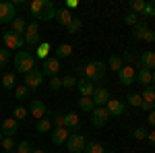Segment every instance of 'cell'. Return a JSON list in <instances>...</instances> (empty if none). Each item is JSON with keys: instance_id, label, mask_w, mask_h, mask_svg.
Here are the masks:
<instances>
[{"instance_id": "obj_1", "label": "cell", "mask_w": 155, "mask_h": 153, "mask_svg": "<svg viewBox=\"0 0 155 153\" xmlns=\"http://www.w3.org/2000/svg\"><path fill=\"white\" fill-rule=\"evenodd\" d=\"M106 62L101 60H91L87 62L85 66H81V72H83V79H87L89 83H99L104 77H106Z\"/></svg>"}, {"instance_id": "obj_2", "label": "cell", "mask_w": 155, "mask_h": 153, "mask_svg": "<svg viewBox=\"0 0 155 153\" xmlns=\"http://www.w3.org/2000/svg\"><path fill=\"white\" fill-rule=\"evenodd\" d=\"M33 64H35V56L27 50H19L17 56H15V66H17V72H23L27 75L29 71H33Z\"/></svg>"}, {"instance_id": "obj_3", "label": "cell", "mask_w": 155, "mask_h": 153, "mask_svg": "<svg viewBox=\"0 0 155 153\" xmlns=\"http://www.w3.org/2000/svg\"><path fill=\"white\" fill-rule=\"evenodd\" d=\"M85 147H87V141H85L83 135H79V132H71V135H68V139H66V149L71 153H83Z\"/></svg>"}, {"instance_id": "obj_4", "label": "cell", "mask_w": 155, "mask_h": 153, "mask_svg": "<svg viewBox=\"0 0 155 153\" xmlns=\"http://www.w3.org/2000/svg\"><path fill=\"white\" fill-rule=\"evenodd\" d=\"M2 42H4L6 50H21L23 44H25L23 35H19V33H15V31H4V33H2Z\"/></svg>"}, {"instance_id": "obj_5", "label": "cell", "mask_w": 155, "mask_h": 153, "mask_svg": "<svg viewBox=\"0 0 155 153\" xmlns=\"http://www.w3.org/2000/svg\"><path fill=\"white\" fill-rule=\"evenodd\" d=\"M25 44H29V46L37 48L39 44H41V39H39V27H37V23L33 21V23L27 25V29H25Z\"/></svg>"}, {"instance_id": "obj_6", "label": "cell", "mask_w": 155, "mask_h": 153, "mask_svg": "<svg viewBox=\"0 0 155 153\" xmlns=\"http://www.w3.org/2000/svg\"><path fill=\"white\" fill-rule=\"evenodd\" d=\"M132 35H134V39H141V42H155V33L147 27L145 23H139L132 27Z\"/></svg>"}, {"instance_id": "obj_7", "label": "cell", "mask_w": 155, "mask_h": 153, "mask_svg": "<svg viewBox=\"0 0 155 153\" xmlns=\"http://www.w3.org/2000/svg\"><path fill=\"white\" fill-rule=\"evenodd\" d=\"M118 81H120V85H126V87L132 85V83L137 81V71L132 66H128V64H124L118 71Z\"/></svg>"}, {"instance_id": "obj_8", "label": "cell", "mask_w": 155, "mask_h": 153, "mask_svg": "<svg viewBox=\"0 0 155 153\" xmlns=\"http://www.w3.org/2000/svg\"><path fill=\"white\" fill-rule=\"evenodd\" d=\"M107 120H110V114H107L106 108H95L91 112V122H93V126H97V128H104L107 124Z\"/></svg>"}, {"instance_id": "obj_9", "label": "cell", "mask_w": 155, "mask_h": 153, "mask_svg": "<svg viewBox=\"0 0 155 153\" xmlns=\"http://www.w3.org/2000/svg\"><path fill=\"white\" fill-rule=\"evenodd\" d=\"M15 21V2H0V23Z\"/></svg>"}, {"instance_id": "obj_10", "label": "cell", "mask_w": 155, "mask_h": 153, "mask_svg": "<svg viewBox=\"0 0 155 153\" xmlns=\"http://www.w3.org/2000/svg\"><path fill=\"white\" fill-rule=\"evenodd\" d=\"M60 71V62L58 58H46L44 60V64H41V75L44 77H56V72Z\"/></svg>"}, {"instance_id": "obj_11", "label": "cell", "mask_w": 155, "mask_h": 153, "mask_svg": "<svg viewBox=\"0 0 155 153\" xmlns=\"http://www.w3.org/2000/svg\"><path fill=\"white\" fill-rule=\"evenodd\" d=\"M91 99H93L95 108H106V104L110 101V91H107L106 87H95V91H93V95H91Z\"/></svg>"}, {"instance_id": "obj_12", "label": "cell", "mask_w": 155, "mask_h": 153, "mask_svg": "<svg viewBox=\"0 0 155 153\" xmlns=\"http://www.w3.org/2000/svg\"><path fill=\"white\" fill-rule=\"evenodd\" d=\"M41 81H44V75H41V71H37V68H33V71H29L25 75V85L29 89H37L41 85Z\"/></svg>"}, {"instance_id": "obj_13", "label": "cell", "mask_w": 155, "mask_h": 153, "mask_svg": "<svg viewBox=\"0 0 155 153\" xmlns=\"http://www.w3.org/2000/svg\"><path fill=\"white\" fill-rule=\"evenodd\" d=\"M106 110H107V114H110V118L112 116H122L124 110H126V106H124L120 99H110L106 104Z\"/></svg>"}, {"instance_id": "obj_14", "label": "cell", "mask_w": 155, "mask_h": 153, "mask_svg": "<svg viewBox=\"0 0 155 153\" xmlns=\"http://www.w3.org/2000/svg\"><path fill=\"white\" fill-rule=\"evenodd\" d=\"M29 114L33 118H37V120L46 118V104H44L41 99H33L31 106H29Z\"/></svg>"}, {"instance_id": "obj_15", "label": "cell", "mask_w": 155, "mask_h": 153, "mask_svg": "<svg viewBox=\"0 0 155 153\" xmlns=\"http://www.w3.org/2000/svg\"><path fill=\"white\" fill-rule=\"evenodd\" d=\"M56 6H54V2H50V0H46V4H44V8H41V12H39V21H50V19H56Z\"/></svg>"}, {"instance_id": "obj_16", "label": "cell", "mask_w": 155, "mask_h": 153, "mask_svg": "<svg viewBox=\"0 0 155 153\" xmlns=\"http://www.w3.org/2000/svg\"><path fill=\"white\" fill-rule=\"evenodd\" d=\"M17 130H19V120H15V118L2 120V128H0V132H4V137H12Z\"/></svg>"}, {"instance_id": "obj_17", "label": "cell", "mask_w": 155, "mask_h": 153, "mask_svg": "<svg viewBox=\"0 0 155 153\" xmlns=\"http://www.w3.org/2000/svg\"><path fill=\"white\" fill-rule=\"evenodd\" d=\"M139 60H141V68L155 71V52H151V50H145Z\"/></svg>"}, {"instance_id": "obj_18", "label": "cell", "mask_w": 155, "mask_h": 153, "mask_svg": "<svg viewBox=\"0 0 155 153\" xmlns=\"http://www.w3.org/2000/svg\"><path fill=\"white\" fill-rule=\"evenodd\" d=\"M77 89H79L81 97H91L93 91H95V85H93V83H89L87 79H81V81H77Z\"/></svg>"}, {"instance_id": "obj_19", "label": "cell", "mask_w": 155, "mask_h": 153, "mask_svg": "<svg viewBox=\"0 0 155 153\" xmlns=\"http://www.w3.org/2000/svg\"><path fill=\"white\" fill-rule=\"evenodd\" d=\"M68 128L66 126H62V128H54L52 130V143L54 145H62V143H66V139H68Z\"/></svg>"}, {"instance_id": "obj_20", "label": "cell", "mask_w": 155, "mask_h": 153, "mask_svg": "<svg viewBox=\"0 0 155 153\" xmlns=\"http://www.w3.org/2000/svg\"><path fill=\"white\" fill-rule=\"evenodd\" d=\"M72 19H74V17H72V12L68 11V8H58V11H56V21H58L62 27H68Z\"/></svg>"}, {"instance_id": "obj_21", "label": "cell", "mask_w": 155, "mask_h": 153, "mask_svg": "<svg viewBox=\"0 0 155 153\" xmlns=\"http://www.w3.org/2000/svg\"><path fill=\"white\" fill-rule=\"evenodd\" d=\"M64 126L68 130H79V114L77 112H68V114H64Z\"/></svg>"}, {"instance_id": "obj_22", "label": "cell", "mask_w": 155, "mask_h": 153, "mask_svg": "<svg viewBox=\"0 0 155 153\" xmlns=\"http://www.w3.org/2000/svg\"><path fill=\"white\" fill-rule=\"evenodd\" d=\"M137 81L141 83V85H145V87H149L151 81H153V75H151L149 68H139V72H137Z\"/></svg>"}, {"instance_id": "obj_23", "label": "cell", "mask_w": 155, "mask_h": 153, "mask_svg": "<svg viewBox=\"0 0 155 153\" xmlns=\"http://www.w3.org/2000/svg\"><path fill=\"white\" fill-rule=\"evenodd\" d=\"M110 71H114V72H118L122 66H124V62H122V56H118V54H112L110 56V60H107V64H106Z\"/></svg>"}, {"instance_id": "obj_24", "label": "cell", "mask_w": 155, "mask_h": 153, "mask_svg": "<svg viewBox=\"0 0 155 153\" xmlns=\"http://www.w3.org/2000/svg\"><path fill=\"white\" fill-rule=\"evenodd\" d=\"M15 81H17V72H6V75L0 79V83H2L4 89H15Z\"/></svg>"}, {"instance_id": "obj_25", "label": "cell", "mask_w": 155, "mask_h": 153, "mask_svg": "<svg viewBox=\"0 0 155 153\" xmlns=\"http://www.w3.org/2000/svg\"><path fill=\"white\" fill-rule=\"evenodd\" d=\"M141 97H143V101H149V104H155V87L153 85H149V87H145L143 93H141Z\"/></svg>"}, {"instance_id": "obj_26", "label": "cell", "mask_w": 155, "mask_h": 153, "mask_svg": "<svg viewBox=\"0 0 155 153\" xmlns=\"http://www.w3.org/2000/svg\"><path fill=\"white\" fill-rule=\"evenodd\" d=\"M79 108H81L83 112H93V110H95V104H93L91 97H81V99H79Z\"/></svg>"}, {"instance_id": "obj_27", "label": "cell", "mask_w": 155, "mask_h": 153, "mask_svg": "<svg viewBox=\"0 0 155 153\" xmlns=\"http://www.w3.org/2000/svg\"><path fill=\"white\" fill-rule=\"evenodd\" d=\"M37 132H48V130H52V118H41V120H37Z\"/></svg>"}, {"instance_id": "obj_28", "label": "cell", "mask_w": 155, "mask_h": 153, "mask_svg": "<svg viewBox=\"0 0 155 153\" xmlns=\"http://www.w3.org/2000/svg\"><path fill=\"white\" fill-rule=\"evenodd\" d=\"M71 54H72V46H68V44H60L56 48V56L58 58H68Z\"/></svg>"}, {"instance_id": "obj_29", "label": "cell", "mask_w": 155, "mask_h": 153, "mask_svg": "<svg viewBox=\"0 0 155 153\" xmlns=\"http://www.w3.org/2000/svg\"><path fill=\"white\" fill-rule=\"evenodd\" d=\"M48 54H50V44L41 42V44L37 46V50H35V56H37V58H41V60H46V58H50Z\"/></svg>"}, {"instance_id": "obj_30", "label": "cell", "mask_w": 155, "mask_h": 153, "mask_svg": "<svg viewBox=\"0 0 155 153\" xmlns=\"http://www.w3.org/2000/svg\"><path fill=\"white\" fill-rule=\"evenodd\" d=\"M44 4H46V0H33L31 4H29V11H31V15L33 17H39V12H41V8H44Z\"/></svg>"}, {"instance_id": "obj_31", "label": "cell", "mask_w": 155, "mask_h": 153, "mask_svg": "<svg viewBox=\"0 0 155 153\" xmlns=\"http://www.w3.org/2000/svg\"><path fill=\"white\" fill-rule=\"evenodd\" d=\"M25 29H27V23H25V21L21 19V17H17V19L12 21V31L21 35V33H25Z\"/></svg>"}, {"instance_id": "obj_32", "label": "cell", "mask_w": 155, "mask_h": 153, "mask_svg": "<svg viewBox=\"0 0 155 153\" xmlns=\"http://www.w3.org/2000/svg\"><path fill=\"white\" fill-rule=\"evenodd\" d=\"M15 97H17V99H27V97H29V87H27V85L15 87Z\"/></svg>"}, {"instance_id": "obj_33", "label": "cell", "mask_w": 155, "mask_h": 153, "mask_svg": "<svg viewBox=\"0 0 155 153\" xmlns=\"http://www.w3.org/2000/svg\"><path fill=\"white\" fill-rule=\"evenodd\" d=\"M85 153H106V149H104V145H101V143H87Z\"/></svg>"}, {"instance_id": "obj_34", "label": "cell", "mask_w": 155, "mask_h": 153, "mask_svg": "<svg viewBox=\"0 0 155 153\" xmlns=\"http://www.w3.org/2000/svg\"><path fill=\"white\" fill-rule=\"evenodd\" d=\"M126 101H128V106L130 108H139L141 106V101H143V97L139 93H128L126 95Z\"/></svg>"}, {"instance_id": "obj_35", "label": "cell", "mask_w": 155, "mask_h": 153, "mask_svg": "<svg viewBox=\"0 0 155 153\" xmlns=\"http://www.w3.org/2000/svg\"><path fill=\"white\" fill-rule=\"evenodd\" d=\"M145 0H130V12H134V15H141L145 8Z\"/></svg>"}, {"instance_id": "obj_36", "label": "cell", "mask_w": 155, "mask_h": 153, "mask_svg": "<svg viewBox=\"0 0 155 153\" xmlns=\"http://www.w3.org/2000/svg\"><path fill=\"white\" fill-rule=\"evenodd\" d=\"M27 114H29V110L23 106H15V110H12V116H15V120H25L27 118Z\"/></svg>"}, {"instance_id": "obj_37", "label": "cell", "mask_w": 155, "mask_h": 153, "mask_svg": "<svg viewBox=\"0 0 155 153\" xmlns=\"http://www.w3.org/2000/svg\"><path fill=\"white\" fill-rule=\"evenodd\" d=\"M81 27H83V19H79V17H74V19L71 21V25L66 27V31H68V33H77V31H79Z\"/></svg>"}, {"instance_id": "obj_38", "label": "cell", "mask_w": 155, "mask_h": 153, "mask_svg": "<svg viewBox=\"0 0 155 153\" xmlns=\"http://www.w3.org/2000/svg\"><path fill=\"white\" fill-rule=\"evenodd\" d=\"M0 147H2L4 151H15L17 143H15V139H12V137H4V139H2V143H0Z\"/></svg>"}, {"instance_id": "obj_39", "label": "cell", "mask_w": 155, "mask_h": 153, "mask_svg": "<svg viewBox=\"0 0 155 153\" xmlns=\"http://www.w3.org/2000/svg\"><path fill=\"white\" fill-rule=\"evenodd\" d=\"M52 126H56V128H62V126H64V114H62V112L52 114Z\"/></svg>"}, {"instance_id": "obj_40", "label": "cell", "mask_w": 155, "mask_h": 153, "mask_svg": "<svg viewBox=\"0 0 155 153\" xmlns=\"http://www.w3.org/2000/svg\"><path fill=\"white\" fill-rule=\"evenodd\" d=\"M17 153H33V145L29 141H21L17 145Z\"/></svg>"}, {"instance_id": "obj_41", "label": "cell", "mask_w": 155, "mask_h": 153, "mask_svg": "<svg viewBox=\"0 0 155 153\" xmlns=\"http://www.w3.org/2000/svg\"><path fill=\"white\" fill-rule=\"evenodd\" d=\"M62 87H64V89H72V87H77V79H74L72 75L62 77Z\"/></svg>"}, {"instance_id": "obj_42", "label": "cell", "mask_w": 155, "mask_h": 153, "mask_svg": "<svg viewBox=\"0 0 155 153\" xmlns=\"http://www.w3.org/2000/svg\"><path fill=\"white\" fill-rule=\"evenodd\" d=\"M132 135H134V139H139V141H143V139H147V135H149V130L145 128V126H139V128L132 130Z\"/></svg>"}, {"instance_id": "obj_43", "label": "cell", "mask_w": 155, "mask_h": 153, "mask_svg": "<svg viewBox=\"0 0 155 153\" xmlns=\"http://www.w3.org/2000/svg\"><path fill=\"white\" fill-rule=\"evenodd\" d=\"M124 23L134 27V25H139V15H134V12H128L126 17H124Z\"/></svg>"}, {"instance_id": "obj_44", "label": "cell", "mask_w": 155, "mask_h": 153, "mask_svg": "<svg viewBox=\"0 0 155 153\" xmlns=\"http://www.w3.org/2000/svg\"><path fill=\"white\" fill-rule=\"evenodd\" d=\"M50 89H52V91H58V89H62V79H58V77H52V79H50Z\"/></svg>"}, {"instance_id": "obj_45", "label": "cell", "mask_w": 155, "mask_h": 153, "mask_svg": "<svg viewBox=\"0 0 155 153\" xmlns=\"http://www.w3.org/2000/svg\"><path fill=\"white\" fill-rule=\"evenodd\" d=\"M8 60H11V52L8 50H0V66H4Z\"/></svg>"}, {"instance_id": "obj_46", "label": "cell", "mask_w": 155, "mask_h": 153, "mask_svg": "<svg viewBox=\"0 0 155 153\" xmlns=\"http://www.w3.org/2000/svg\"><path fill=\"white\" fill-rule=\"evenodd\" d=\"M141 110H143V112H147V114H149V112H153L155 110V104H149V101H141Z\"/></svg>"}, {"instance_id": "obj_47", "label": "cell", "mask_w": 155, "mask_h": 153, "mask_svg": "<svg viewBox=\"0 0 155 153\" xmlns=\"http://www.w3.org/2000/svg\"><path fill=\"white\" fill-rule=\"evenodd\" d=\"M147 8H149V12H151V17H155V0L147 2Z\"/></svg>"}, {"instance_id": "obj_48", "label": "cell", "mask_w": 155, "mask_h": 153, "mask_svg": "<svg viewBox=\"0 0 155 153\" xmlns=\"http://www.w3.org/2000/svg\"><path fill=\"white\" fill-rule=\"evenodd\" d=\"M147 122H149L151 126H155V110H153V112H149V116H147Z\"/></svg>"}, {"instance_id": "obj_49", "label": "cell", "mask_w": 155, "mask_h": 153, "mask_svg": "<svg viewBox=\"0 0 155 153\" xmlns=\"http://www.w3.org/2000/svg\"><path fill=\"white\" fill-rule=\"evenodd\" d=\"M147 139H149V143L155 147V130H149V135H147Z\"/></svg>"}, {"instance_id": "obj_50", "label": "cell", "mask_w": 155, "mask_h": 153, "mask_svg": "<svg viewBox=\"0 0 155 153\" xmlns=\"http://www.w3.org/2000/svg\"><path fill=\"white\" fill-rule=\"evenodd\" d=\"M124 58L128 60V66H132V62H134V56H132L130 52H126V54H124Z\"/></svg>"}, {"instance_id": "obj_51", "label": "cell", "mask_w": 155, "mask_h": 153, "mask_svg": "<svg viewBox=\"0 0 155 153\" xmlns=\"http://www.w3.org/2000/svg\"><path fill=\"white\" fill-rule=\"evenodd\" d=\"M151 75H153V81H151V85L155 87V71H151Z\"/></svg>"}, {"instance_id": "obj_52", "label": "cell", "mask_w": 155, "mask_h": 153, "mask_svg": "<svg viewBox=\"0 0 155 153\" xmlns=\"http://www.w3.org/2000/svg\"><path fill=\"white\" fill-rule=\"evenodd\" d=\"M33 153H46L44 149H33Z\"/></svg>"}, {"instance_id": "obj_53", "label": "cell", "mask_w": 155, "mask_h": 153, "mask_svg": "<svg viewBox=\"0 0 155 153\" xmlns=\"http://www.w3.org/2000/svg\"><path fill=\"white\" fill-rule=\"evenodd\" d=\"M2 139H4V137H2V132H0V143H2Z\"/></svg>"}, {"instance_id": "obj_54", "label": "cell", "mask_w": 155, "mask_h": 153, "mask_svg": "<svg viewBox=\"0 0 155 153\" xmlns=\"http://www.w3.org/2000/svg\"><path fill=\"white\" fill-rule=\"evenodd\" d=\"M6 153H15V151H6Z\"/></svg>"}, {"instance_id": "obj_55", "label": "cell", "mask_w": 155, "mask_h": 153, "mask_svg": "<svg viewBox=\"0 0 155 153\" xmlns=\"http://www.w3.org/2000/svg\"><path fill=\"white\" fill-rule=\"evenodd\" d=\"M106 153H114V151H106Z\"/></svg>"}]
</instances>
